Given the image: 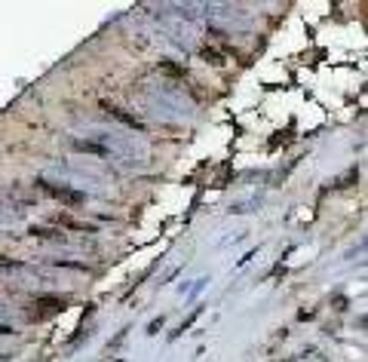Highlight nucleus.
I'll list each match as a JSON object with an SVG mask.
<instances>
[{"instance_id": "nucleus-1", "label": "nucleus", "mask_w": 368, "mask_h": 362, "mask_svg": "<svg viewBox=\"0 0 368 362\" xmlns=\"http://www.w3.org/2000/svg\"><path fill=\"white\" fill-rule=\"evenodd\" d=\"M83 135H86V141H92L104 154V160H117V163H126V166H141V169L150 163V144L126 126L98 123V126H86Z\"/></svg>"}, {"instance_id": "nucleus-2", "label": "nucleus", "mask_w": 368, "mask_h": 362, "mask_svg": "<svg viewBox=\"0 0 368 362\" xmlns=\"http://www.w3.org/2000/svg\"><path fill=\"white\" fill-rule=\"evenodd\" d=\"M144 108H147V114H154L160 120H190L193 117V104L184 98V92L172 89L166 83L144 86Z\"/></svg>"}, {"instance_id": "nucleus-3", "label": "nucleus", "mask_w": 368, "mask_h": 362, "mask_svg": "<svg viewBox=\"0 0 368 362\" xmlns=\"http://www.w3.org/2000/svg\"><path fill=\"white\" fill-rule=\"evenodd\" d=\"M200 12H206V18L224 31H233V34H246L252 31L255 18L249 15V9L243 6H233V3H200Z\"/></svg>"}, {"instance_id": "nucleus-4", "label": "nucleus", "mask_w": 368, "mask_h": 362, "mask_svg": "<svg viewBox=\"0 0 368 362\" xmlns=\"http://www.w3.org/2000/svg\"><path fill=\"white\" fill-rule=\"evenodd\" d=\"M154 18H157V25L166 31V37L175 40L181 49H197V46H200V31H197L190 22L178 18V15H154Z\"/></svg>"}, {"instance_id": "nucleus-5", "label": "nucleus", "mask_w": 368, "mask_h": 362, "mask_svg": "<svg viewBox=\"0 0 368 362\" xmlns=\"http://www.w3.org/2000/svg\"><path fill=\"white\" fill-rule=\"evenodd\" d=\"M37 187H40L46 197H52V200H58V203H64V206H83V203H86V194H80V190H77V187H71V184L49 181L46 175H40V178H37Z\"/></svg>"}, {"instance_id": "nucleus-6", "label": "nucleus", "mask_w": 368, "mask_h": 362, "mask_svg": "<svg viewBox=\"0 0 368 362\" xmlns=\"http://www.w3.org/2000/svg\"><path fill=\"white\" fill-rule=\"evenodd\" d=\"M34 240H46V243H58V246H68V249H74V240L64 233V230H52V227H31L28 230Z\"/></svg>"}, {"instance_id": "nucleus-7", "label": "nucleus", "mask_w": 368, "mask_h": 362, "mask_svg": "<svg viewBox=\"0 0 368 362\" xmlns=\"http://www.w3.org/2000/svg\"><path fill=\"white\" fill-rule=\"evenodd\" d=\"M52 221H55L58 227H68V230H77V233H98L95 224H89V221H74V218H68V215H55Z\"/></svg>"}, {"instance_id": "nucleus-8", "label": "nucleus", "mask_w": 368, "mask_h": 362, "mask_svg": "<svg viewBox=\"0 0 368 362\" xmlns=\"http://www.w3.org/2000/svg\"><path fill=\"white\" fill-rule=\"evenodd\" d=\"M104 111H111V117H114V120H120V123H126L132 132H135V129H141V120H138V117H129L126 111H120V108H114V104H104Z\"/></svg>"}, {"instance_id": "nucleus-9", "label": "nucleus", "mask_w": 368, "mask_h": 362, "mask_svg": "<svg viewBox=\"0 0 368 362\" xmlns=\"http://www.w3.org/2000/svg\"><path fill=\"white\" fill-rule=\"evenodd\" d=\"M21 221H25V215H21V212H18L15 206H12V209H0V224H3V227L21 224Z\"/></svg>"}, {"instance_id": "nucleus-10", "label": "nucleus", "mask_w": 368, "mask_h": 362, "mask_svg": "<svg viewBox=\"0 0 368 362\" xmlns=\"http://www.w3.org/2000/svg\"><path fill=\"white\" fill-rule=\"evenodd\" d=\"M200 313H203V307H197V310H193V313H190V316H187V320H184L181 326H178V332H175V335H184V329H190V323H193V320H197Z\"/></svg>"}, {"instance_id": "nucleus-11", "label": "nucleus", "mask_w": 368, "mask_h": 362, "mask_svg": "<svg viewBox=\"0 0 368 362\" xmlns=\"http://www.w3.org/2000/svg\"><path fill=\"white\" fill-rule=\"evenodd\" d=\"M163 323H166V316H157V320H154V323L147 326V335H157V332L163 329Z\"/></svg>"}]
</instances>
